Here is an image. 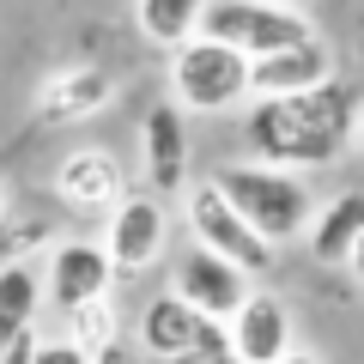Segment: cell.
<instances>
[{"instance_id":"8992f818","label":"cell","mask_w":364,"mask_h":364,"mask_svg":"<svg viewBox=\"0 0 364 364\" xmlns=\"http://www.w3.org/2000/svg\"><path fill=\"white\" fill-rule=\"evenodd\" d=\"M170 291H176V298H188L200 316H213V322H231V316L243 310L249 298H255L249 273L237 267V261H225V255H213V249H200V243L176 261V273H170Z\"/></svg>"},{"instance_id":"603a6c76","label":"cell","mask_w":364,"mask_h":364,"mask_svg":"<svg viewBox=\"0 0 364 364\" xmlns=\"http://www.w3.org/2000/svg\"><path fill=\"white\" fill-rule=\"evenodd\" d=\"M279 364H322V358H316V352H304V346H298V352H291V358H279Z\"/></svg>"},{"instance_id":"d6986e66","label":"cell","mask_w":364,"mask_h":364,"mask_svg":"<svg viewBox=\"0 0 364 364\" xmlns=\"http://www.w3.org/2000/svg\"><path fill=\"white\" fill-rule=\"evenodd\" d=\"M43 358V334L37 328H18L13 340H0V364H37Z\"/></svg>"},{"instance_id":"30bf717a","label":"cell","mask_w":364,"mask_h":364,"mask_svg":"<svg viewBox=\"0 0 364 364\" xmlns=\"http://www.w3.org/2000/svg\"><path fill=\"white\" fill-rule=\"evenodd\" d=\"M140 158H146V182L152 195H188V122L182 104H152L140 122Z\"/></svg>"},{"instance_id":"8fae6325","label":"cell","mask_w":364,"mask_h":364,"mask_svg":"<svg viewBox=\"0 0 364 364\" xmlns=\"http://www.w3.org/2000/svg\"><path fill=\"white\" fill-rule=\"evenodd\" d=\"M207 322H213V316H200L188 298H176V291H158V298L140 310V346L152 352V358L176 364V358H188V352H200Z\"/></svg>"},{"instance_id":"6da1fadb","label":"cell","mask_w":364,"mask_h":364,"mask_svg":"<svg viewBox=\"0 0 364 364\" xmlns=\"http://www.w3.org/2000/svg\"><path fill=\"white\" fill-rule=\"evenodd\" d=\"M243 128L261 164L322 170L346 152L352 128H358V91L334 79V85L304 91V97H261V104H249Z\"/></svg>"},{"instance_id":"7402d4cb","label":"cell","mask_w":364,"mask_h":364,"mask_svg":"<svg viewBox=\"0 0 364 364\" xmlns=\"http://www.w3.org/2000/svg\"><path fill=\"white\" fill-rule=\"evenodd\" d=\"M346 267H352V279H358V286H364V243L352 249V261H346Z\"/></svg>"},{"instance_id":"ac0fdd59","label":"cell","mask_w":364,"mask_h":364,"mask_svg":"<svg viewBox=\"0 0 364 364\" xmlns=\"http://www.w3.org/2000/svg\"><path fill=\"white\" fill-rule=\"evenodd\" d=\"M67 328H73L67 340H79L91 358H104V352L116 346V304H109V298H104V304H85V310L67 316Z\"/></svg>"},{"instance_id":"5bb4252c","label":"cell","mask_w":364,"mask_h":364,"mask_svg":"<svg viewBox=\"0 0 364 364\" xmlns=\"http://www.w3.org/2000/svg\"><path fill=\"white\" fill-rule=\"evenodd\" d=\"M116 97V79L104 67H61L37 85V116L43 122H79V116H97V109Z\"/></svg>"},{"instance_id":"9a60e30c","label":"cell","mask_w":364,"mask_h":364,"mask_svg":"<svg viewBox=\"0 0 364 364\" xmlns=\"http://www.w3.org/2000/svg\"><path fill=\"white\" fill-rule=\"evenodd\" d=\"M358 243H364V188H346L340 200H328V207L316 213L310 255L322 261V267H340V261H352Z\"/></svg>"},{"instance_id":"277c9868","label":"cell","mask_w":364,"mask_h":364,"mask_svg":"<svg viewBox=\"0 0 364 364\" xmlns=\"http://www.w3.org/2000/svg\"><path fill=\"white\" fill-rule=\"evenodd\" d=\"M200 37H219V43H231V49H243L249 61H267V55H279V49L310 43L316 25H310V13H298L286 0H213Z\"/></svg>"},{"instance_id":"3957f363","label":"cell","mask_w":364,"mask_h":364,"mask_svg":"<svg viewBox=\"0 0 364 364\" xmlns=\"http://www.w3.org/2000/svg\"><path fill=\"white\" fill-rule=\"evenodd\" d=\"M170 91L195 116H225L237 104H255V61L219 37H195L170 55Z\"/></svg>"},{"instance_id":"2e32d148","label":"cell","mask_w":364,"mask_h":364,"mask_svg":"<svg viewBox=\"0 0 364 364\" xmlns=\"http://www.w3.org/2000/svg\"><path fill=\"white\" fill-rule=\"evenodd\" d=\"M207 13H213V0H134V18H140L146 43H158L170 55L207 31Z\"/></svg>"},{"instance_id":"9c48e42d","label":"cell","mask_w":364,"mask_h":364,"mask_svg":"<svg viewBox=\"0 0 364 364\" xmlns=\"http://www.w3.org/2000/svg\"><path fill=\"white\" fill-rule=\"evenodd\" d=\"M109 286H116V261H109L104 243H79L73 237V243H61L49 255V298L61 316L85 310V304H104Z\"/></svg>"},{"instance_id":"44dd1931","label":"cell","mask_w":364,"mask_h":364,"mask_svg":"<svg viewBox=\"0 0 364 364\" xmlns=\"http://www.w3.org/2000/svg\"><path fill=\"white\" fill-rule=\"evenodd\" d=\"M176 364H249V358H237V352H188Z\"/></svg>"},{"instance_id":"5b68a950","label":"cell","mask_w":364,"mask_h":364,"mask_svg":"<svg viewBox=\"0 0 364 364\" xmlns=\"http://www.w3.org/2000/svg\"><path fill=\"white\" fill-rule=\"evenodd\" d=\"M182 213H188V225H195V243L200 249H213V255H225V261H237V267L255 279V273H267L273 267V243L255 231V225L243 219V213L231 207V195H225L219 182H195L188 195H182Z\"/></svg>"},{"instance_id":"7c38bea8","label":"cell","mask_w":364,"mask_h":364,"mask_svg":"<svg viewBox=\"0 0 364 364\" xmlns=\"http://www.w3.org/2000/svg\"><path fill=\"white\" fill-rule=\"evenodd\" d=\"M322 85H334V49L322 37L255 61V104L261 97H304V91H322Z\"/></svg>"},{"instance_id":"ffe728a7","label":"cell","mask_w":364,"mask_h":364,"mask_svg":"<svg viewBox=\"0 0 364 364\" xmlns=\"http://www.w3.org/2000/svg\"><path fill=\"white\" fill-rule=\"evenodd\" d=\"M37 364H97L79 340H43V358Z\"/></svg>"},{"instance_id":"7a4b0ae2","label":"cell","mask_w":364,"mask_h":364,"mask_svg":"<svg viewBox=\"0 0 364 364\" xmlns=\"http://www.w3.org/2000/svg\"><path fill=\"white\" fill-rule=\"evenodd\" d=\"M213 182L231 195V207L243 213L273 249L291 243V237H310L316 207H310V182H304L298 170H279V164H261V158H255V164L213 170Z\"/></svg>"},{"instance_id":"52a82bcc","label":"cell","mask_w":364,"mask_h":364,"mask_svg":"<svg viewBox=\"0 0 364 364\" xmlns=\"http://www.w3.org/2000/svg\"><path fill=\"white\" fill-rule=\"evenodd\" d=\"M170 243V213L158 195H128L104 225V249L116 261V273H146Z\"/></svg>"},{"instance_id":"4fadbf2b","label":"cell","mask_w":364,"mask_h":364,"mask_svg":"<svg viewBox=\"0 0 364 364\" xmlns=\"http://www.w3.org/2000/svg\"><path fill=\"white\" fill-rule=\"evenodd\" d=\"M231 346H237V358H249V364H279V358H291V310L273 291H255V298L243 304V310L231 316Z\"/></svg>"},{"instance_id":"ba28073f","label":"cell","mask_w":364,"mask_h":364,"mask_svg":"<svg viewBox=\"0 0 364 364\" xmlns=\"http://www.w3.org/2000/svg\"><path fill=\"white\" fill-rule=\"evenodd\" d=\"M55 200L73 213H116L128 200V176L104 146H79L55 164Z\"/></svg>"},{"instance_id":"e0dca14e","label":"cell","mask_w":364,"mask_h":364,"mask_svg":"<svg viewBox=\"0 0 364 364\" xmlns=\"http://www.w3.org/2000/svg\"><path fill=\"white\" fill-rule=\"evenodd\" d=\"M37 273L25 267V261H6L0 267V340H13L18 328H31V316H37Z\"/></svg>"}]
</instances>
